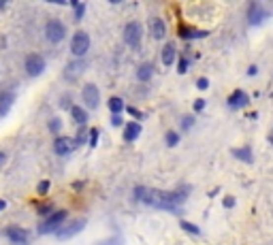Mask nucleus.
I'll list each match as a JSON object with an SVG mask.
<instances>
[{"mask_svg": "<svg viewBox=\"0 0 273 245\" xmlns=\"http://www.w3.org/2000/svg\"><path fill=\"white\" fill-rule=\"evenodd\" d=\"M188 192H167V190H156V188H136L135 190V198L143 205H149V207L156 209H169L173 211L177 205H181L186 201Z\"/></svg>", "mask_w": 273, "mask_h": 245, "instance_id": "obj_1", "label": "nucleus"}, {"mask_svg": "<svg viewBox=\"0 0 273 245\" xmlns=\"http://www.w3.org/2000/svg\"><path fill=\"white\" fill-rule=\"evenodd\" d=\"M67 222V211H54L51 215H47L45 220L38 224V235H51V233H58L60 226Z\"/></svg>", "mask_w": 273, "mask_h": 245, "instance_id": "obj_2", "label": "nucleus"}, {"mask_svg": "<svg viewBox=\"0 0 273 245\" xmlns=\"http://www.w3.org/2000/svg\"><path fill=\"white\" fill-rule=\"evenodd\" d=\"M90 45H92V41H90V34L83 30H77L73 38H70V54H73L77 60H81L83 56L90 51Z\"/></svg>", "mask_w": 273, "mask_h": 245, "instance_id": "obj_3", "label": "nucleus"}, {"mask_svg": "<svg viewBox=\"0 0 273 245\" xmlns=\"http://www.w3.org/2000/svg\"><path fill=\"white\" fill-rule=\"evenodd\" d=\"M45 38L54 45L62 43L64 38H67V24L60 22V19H49V22L45 24Z\"/></svg>", "mask_w": 273, "mask_h": 245, "instance_id": "obj_4", "label": "nucleus"}, {"mask_svg": "<svg viewBox=\"0 0 273 245\" xmlns=\"http://www.w3.org/2000/svg\"><path fill=\"white\" fill-rule=\"evenodd\" d=\"M24 70L28 77H38L45 73V58L38 54H28L24 60Z\"/></svg>", "mask_w": 273, "mask_h": 245, "instance_id": "obj_5", "label": "nucleus"}, {"mask_svg": "<svg viewBox=\"0 0 273 245\" xmlns=\"http://www.w3.org/2000/svg\"><path fill=\"white\" fill-rule=\"evenodd\" d=\"M143 41V26L139 22H128L124 28V43L128 47H139Z\"/></svg>", "mask_w": 273, "mask_h": 245, "instance_id": "obj_6", "label": "nucleus"}, {"mask_svg": "<svg viewBox=\"0 0 273 245\" xmlns=\"http://www.w3.org/2000/svg\"><path fill=\"white\" fill-rule=\"evenodd\" d=\"M83 228H86V220L79 217V220H73V222H64L56 235H58L60 241H67V239H70V237H75L77 233H81Z\"/></svg>", "mask_w": 273, "mask_h": 245, "instance_id": "obj_7", "label": "nucleus"}, {"mask_svg": "<svg viewBox=\"0 0 273 245\" xmlns=\"http://www.w3.org/2000/svg\"><path fill=\"white\" fill-rule=\"evenodd\" d=\"M81 100L86 102L88 109H99L101 107V90L99 86H94V83H86L81 90Z\"/></svg>", "mask_w": 273, "mask_h": 245, "instance_id": "obj_8", "label": "nucleus"}, {"mask_svg": "<svg viewBox=\"0 0 273 245\" xmlns=\"http://www.w3.org/2000/svg\"><path fill=\"white\" fill-rule=\"evenodd\" d=\"M4 237L9 239L13 245H28L30 241V235H28V230L22 228V226H9V228H4Z\"/></svg>", "mask_w": 273, "mask_h": 245, "instance_id": "obj_9", "label": "nucleus"}, {"mask_svg": "<svg viewBox=\"0 0 273 245\" xmlns=\"http://www.w3.org/2000/svg\"><path fill=\"white\" fill-rule=\"evenodd\" d=\"M77 145H75V139L70 137H56L54 141V152L58 153V156H68L70 152H75Z\"/></svg>", "mask_w": 273, "mask_h": 245, "instance_id": "obj_10", "label": "nucleus"}, {"mask_svg": "<svg viewBox=\"0 0 273 245\" xmlns=\"http://www.w3.org/2000/svg\"><path fill=\"white\" fill-rule=\"evenodd\" d=\"M267 19V9L258 2H252L250 9H248V24L250 26H258Z\"/></svg>", "mask_w": 273, "mask_h": 245, "instance_id": "obj_11", "label": "nucleus"}, {"mask_svg": "<svg viewBox=\"0 0 273 245\" xmlns=\"http://www.w3.org/2000/svg\"><path fill=\"white\" fill-rule=\"evenodd\" d=\"M149 34H152L156 41H162V38L167 36V24H165V19L158 17V15L149 17Z\"/></svg>", "mask_w": 273, "mask_h": 245, "instance_id": "obj_12", "label": "nucleus"}, {"mask_svg": "<svg viewBox=\"0 0 273 245\" xmlns=\"http://www.w3.org/2000/svg\"><path fill=\"white\" fill-rule=\"evenodd\" d=\"M229 107L231 109H243V107H248V102H250V96L243 92V90H235L231 96H229Z\"/></svg>", "mask_w": 273, "mask_h": 245, "instance_id": "obj_13", "label": "nucleus"}, {"mask_svg": "<svg viewBox=\"0 0 273 245\" xmlns=\"http://www.w3.org/2000/svg\"><path fill=\"white\" fill-rule=\"evenodd\" d=\"M175 58H177V49H175V45L173 43H167L165 47H162L160 51V60L165 66H171V64L175 62Z\"/></svg>", "mask_w": 273, "mask_h": 245, "instance_id": "obj_14", "label": "nucleus"}, {"mask_svg": "<svg viewBox=\"0 0 273 245\" xmlns=\"http://www.w3.org/2000/svg\"><path fill=\"white\" fill-rule=\"evenodd\" d=\"M139 137H141V124L139 122H128L124 126V139L128 143H133V141H136Z\"/></svg>", "mask_w": 273, "mask_h": 245, "instance_id": "obj_15", "label": "nucleus"}, {"mask_svg": "<svg viewBox=\"0 0 273 245\" xmlns=\"http://www.w3.org/2000/svg\"><path fill=\"white\" fill-rule=\"evenodd\" d=\"M177 32H179V36L181 38H205L209 32H205V30H197V28H188V26H179L177 28Z\"/></svg>", "mask_w": 273, "mask_h": 245, "instance_id": "obj_16", "label": "nucleus"}, {"mask_svg": "<svg viewBox=\"0 0 273 245\" xmlns=\"http://www.w3.org/2000/svg\"><path fill=\"white\" fill-rule=\"evenodd\" d=\"M83 68H86V62H83V60L70 62V64H67V70H64V75H67L68 79H77V77L83 73Z\"/></svg>", "mask_w": 273, "mask_h": 245, "instance_id": "obj_17", "label": "nucleus"}, {"mask_svg": "<svg viewBox=\"0 0 273 245\" xmlns=\"http://www.w3.org/2000/svg\"><path fill=\"white\" fill-rule=\"evenodd\" d=\"M13 100H15V94H13V92H2V94H0V118L9 115V109L13 105Z\"/></svg>", "mask_w": 273, "mask_h": 245, "instance_id": "obj_18", "label": "nucleus"}, {"mask_svg": "<svg viewBox=\"0 0 273 245\" xmlns=\"http://www.w3.org/2000/svg\"><path fill=\"white\" fill-rule=\"evenodd\" d=\"M70 115H73L75 124H79V126H83L88 122V113H86V109H83V107L73 105V107H70Z\"/></svg>", "mask_w": 273, "mask_h": 245, "instance_id": "obj_19", "label": "nucleus"}, {"mask_svg": "<svg viewBox=\"0 0 273 245\" xmlns=\"http://www.w3.org/2000/svg\"><path fill=\"white\" fill-rule=\"evenodd\" d=\"M107 107H109V111H111L113 115H120V113H122V111H124V109H126L124 100H122L120 96H113V98H109Z\"/></svg>", "mask_w": 273, "mask_h": 245, "instance_id": "obj_20", "label": "nucleus"}, {"mask_svg": "<svg viewBox=\"0 0 273 245\" xmlns=\"http://www.w3.org/2000/svg\"><path fill=\"white\" fill-rule=\"evenodd\" d=\"M152 75H154L152 64H141V66L136 68V79H139V81H149V79H152Z\"/></svg>", "mask_w": 273, "mask_h": 245, "instance_id": "obj_21", "label": "nucleus"}, {"mask_svg": "<svg viewBox=\"0 0 273 245\" xmlns=\"http://www.w3.org/2000/svg\"><path fill=\"white\" fill-rule=\"evenodd\" d=\"M233 156L243 160V162H252V150H250V147H239V150H233Z\"/></svg>", "mask_w": 273, "mask_h": 245, "instance_id": "obj_22", "label": "nucleus"}, {"mask_svg": "<svg viewBox=\"0 0 273 245\" xmlns=\"http://www.w3.org/2000/svg\"><path fill=\"white\" fill-rule=\"evenodd\" d=\"M165 141H167V145H169V147H175V145L179 143V132L169 130V132H167V137H165Z\"/></svg>", "mask_w": 273, "mask_h": 245, "instance_id": "obj_23", "label": "nucleus"}, {"mask_svg": "<svg viewBox=\"0 0 273 245\" xmlns=\"http://www.w3.org/2000/svg\"><path fill=\"white\" fill-rule=\"evenodd\" d=\"M49 130L54 132V134H60V130H62V120L60 118H51L49 120Z\"/></svg>", "mask_w": 273, "mask_h": 245, "instance_id": "obj_24", "label": "nucleus"}, {"mask_svg": "<svg viewBox=\"0 0 273 245\" xmlns=\"http://www.w3.org/2000/svg\"><path fill=\"white\" fill-rule=\"evenodd\" d=\"M99 134H101V132L96 130V128H92V130L88 132V137H90L88 143H90V147H96V145H99Z\"/></svg>", "mask_w": 273, "mask_h": 245, "instance_id": "obj_25", "label": "nucleus"}, {"mask_svg": "<svg viewBox=\"0 0 273 245\" xmlns=\"http://www.w3.org/2000/svg\"><path fill=\"white\" fill-rule=\"evenodd\" d=\"M73 9H75V19H81L83 13H86V4H83V2H73Z\"/></svg>", "mask_w": 273, "mask_h": 245, "instance_id": "obj_26", "label": "nucleus"}, {"mask_svg": "<svg viewBox=\"0 0 273 245\" xmlns=\"http://www.w3.org/2000/svg\"><path fill=\"white\" fill-rule=\"evenodd\" d=\"M181 228L186 230V233H190V235H201V230H199V226H192V224H188V222H181L179 224Z\"/></svg>", "mask_w": 273, "mask_h": 245, "instance_id": "obj_27", "label": "nucleus"}, {"mask_svg": "<svg viewBox=\"0 0 273 245\" xmlns=\"http://www.w3.org/2000/svg\"><path fill=\"white\" fill-rule=\"evenodd\" d=\"M96 245H124V241H122L120 237H109V239L101 241V243H96Z\"/></svg>", "mask_w": 273, "mask_h": 245, "instance_id": "obj_28", "label": "nucleus"}, {"mask_svg": "<svg viewBox=\"0 0 273 245\" xmlns=\"http://www.w3.org/2000/svg\"><path fill=\"white\" fill-rule=\"evenodd\" d=\"M36 192H38V194H47V192H49V179H43V182L36 185Z\"/></svg>", "mask_w": 273, "mask_h": 245, "instance_id": "obj_29", "label": "nucleus"}, {"mask_svg": "<svg viewBox=\"0 0 273 245\" xmlns=\"http://www.w3.org/2000/svg\"><path fill=\"white\" fill-rule=\"evenodd\" d=\"M197 88L199 90H207V88H209V79H207V77H199V79H197Z\"/></svg>", "mask_w": 273, "mask_h": 245, "instance_id": "obj_30", "label": "nucleus"}, {"mask_svg": "<svg viewBox=\"0 0 273 245\" xmlns=\"http://www.w3.org/2000/svg\"><path fill=\"white\" fill-rule=\"evenodd\" d=\"M186 70H188V60H186V58H179V64H177V73H181V75H184Z\"/></svg>", "mask_w": 273, "mask_h": 245, "instance_id": "obj_31", "label": "nucleus"}, {"mask_svg": "<svg viewBox=\"0 0 273 245\" xmlns=\"http://www.w3.org/2000/svg\"><path fill=\"white\" fill-rule=\"evenodd\" d=\"M192 124H194V118H190V115H186L184 122H181V128H184V130H188V128H192Z\"/></svg>", "mask_w": 273, "mask_h": 245, "instance_id": "obj_32", "label": "nucleus"}, {"mask_svg": "<svg viewBox=\"0 0 273 245\" xmlns=\"http://www.w3.org/2000/svg\"><path fill=\"white\" fill-rule=\"evenodd\" d=\"M203 109H205V100L203 98L194 100V111H203Z\"/></svg>", "mask_w": 273, "mask_h": 245, "instance_id": "obj_33", "label": "nucleus"}, {"mask_svg": "<svg viewBox=\"0 0 273 245\" xmlns=\"http://www.w3.org/2000/svg\"><path fill=\"white\" fill-rule=\"evenodd\" d=\"M38 214H43V215H51V205H45V207H38Z\"/></svg>", "mask_w": 273, "mask_h": 245, "instance_id": "obj_34", "label": "nucleus"}, {"mask_svg": "<svg viewBox=\"0 0 273 245\" xmlns=\"http://www.w3.org/2000/svg\"><path fill=\"white\" fill-rule=\"evenodd\" d=\"M111 124H113V126H122V124H124V122H122V118H120V115H113V118H111Z\"/></svg>", "mask_w": 273, "mask_h": 245, "instance_id": "obj_35", "label": "nucleus"}, {"mask_svg": "<svg viewBox=\"0 0 273 245\" xmlns=\"http://www.w3.org/2000/svg\"><path fill=\"white\" fill-rule=\"evenodd\" d=\"M128 113H131V115H135V118H139V120L143 118V115H141L139 111H136V109H133V107H128Z\"/></svg>", "mask_w": 273, "mask_h": 245, "instance_id": "obj_36", "label": "nucleus"}, {"mask_svg": "<svg viewBox=\"0 0 273 245\" xmlns=\"http://www.w3.org/2000/svg\"><path fill=\"white\" fill-rule=\"evenodd\" d=\"M235 205V198H224V207H233Z\"/></svg>", "mask_w": 273, "mask_h": 245, "instance_id": "obj_37", "label": "nucleus"}, {"mask_svg": "<svg viewBox=\"0 0 273 245\" xmlns=\"http://www.w3.org/2000/svg\"><path fill=\"white\" fill-rule=\"evenodd\" d=\"M256 73H258L256 66H250V68H248V75H256Z\"/></svg>", "mask_w": 273, "mask_h": 245, "instance_id": "obj_38", "label": "nucleus"}, {"mask_svg": "<svg viewBox=\"0 0 273 245\" xmlns=\"http://www.w3.org/2000/svg\"><path fill=\"white\" fill-rule=\"evenodd\" d=\"M4 160H6V153L0 152V164H4Z\"/></svg>", "mask_w": 273, "mask_h": 245, "instance_id": "obj_39", "label": "nucleus"}, {"mask_svg": "<svg viewBox=\"0 0 273 245\" xmlns=\"http://www.w3.org/2000/svg\"><path fill=\"white\" fill-rule=\"evenodd\" d=\"M4 207H6V203H4V201H2V198H0V211H2V209H4Z\"/></svg>", "mask_w": 273, "mask_h": 245, "instance_id": "obj_40", "label": "nucleus"}]
</instances>
